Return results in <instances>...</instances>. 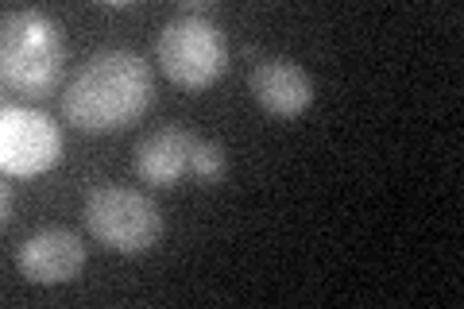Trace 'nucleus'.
Instances as JSON below:
<instances>
[{
  "label": "nucleus",
  "instance_id": "nucleus-1",
  "mask_svg": "<svg viewBox=\"0 0 464 309\" xmlns=\"http://www.w3.org/2000/svg\"><path fill=\"white\" fill-rule=\"evenodd\" d=\"M151 66L132 51H97L63 93V116L82 131H121L151 109Z\"/></svg>",
  "mask_w": 464,
  "mask_h": 309
},
{
  "label": "nucleus",
  "instance_id": "nucleus-2",
  "mask_svg": "<svg viewBox=\"0 0 464 309\" xmlns=\"http://www.w3.org/2000/svg\"><path fill=\"white\" fill-rule=\"evenodd\" d=\"M66 32L43 8H8L0 27V73L5 85L27 97L58 90L66 73Z\"/></svg>",
  "mask_w": 464,
  "mask_h": 309
},
{
  "label": "nucleus",
  "instance_id": "nucleus-3",
  "mask_svg": "<svg viewBox=\"0 0 464 309\" xmlns=\"http://www.w3.org/2000/svg\"><path fill=\"white\" fill-rule=\"evenodd\" d=\"M85 228L121 256L151 252L163 237V213L159 205L132 186H97L82 205Z\"/></svg>",
  "mask_w": 464,
  "mask_h": 309
},
{
  "label": "nucleus",
  "instance_id": "nucleus-4",
  "mask_svg": "<svg viewBox=\"0 0 464 309\" xmlns=\"http://www.w3.org/2000/svg\"><path fill=\"white\" fill-rule=\"evenodd\" d=\"M159 63L182 90H209L228 66V39L209 16H174L159 35Z\"/></svg>",
  "mask_w": 464,
  "mask_h": 309
},
{
  "label": "nucleus",
  "instance_id": "nucleus-5",
  "mask_svg": "<svg viewBox=\"0 0 464 309\" xmlns=\"http://www.w3.org/2000/svg\"><path fill=\"white\" fill-rule=\"evenodd\" d=\"M63 159V131L47 112L27 105L0 109V167L8 179H35Z\"/></svg>",
  "mask_w": 464,
  "mask_h": 309
},
{
  "label": "nucleus",
  "instance_id": "nucleus-6",
  "mask_svg": "<svg viewBox=\"0 0 464 309\" xmlns=\"http://www.w3.org/2000/svg\"><path fill=\"white\" fill-rule=\"evenodd\" d=\"M16 267L27 283H39V286L70 283L85 267V244L70 228H43L20 244Z\"/></svg>",
  "mask_w": 464,
  "mask_h": 309
},
{
  "label": "nucleus",
  "instance_id": "nucleus-7",
  "mask_svg": "<svg viewBox=\"0 0 464 309\" xmlns=\"http://www.w3.org/2000/svg\"><path fill=\"white\" fill-rule=\"evenodd\" d=\"M201 136L190 131L186 124H167L143 136L132 151V170L140 174V182L148 186H179L182 174L190 170V155H194V143Z\"/></svg>",
  "mask_w": 464,
  "mask_h": 309
},
{
  "label": "nucleus",
  "instance_id": "nucleus-8",
  "mask_svg": "<svg viewBox=\"0 0 464 309\" xmlns=\"http://www.w3.org/2000/svg\"><path fill=\"white\" fill-rule=\"evenodd\" d=\"M252 97L275 116H302L314 101V82L295 58H264L252 70Z\"/></svg>",
  "mask_w": 464,
  "mask_h": 309
},
{
  "label": "nucleus",
  "instance_id": "nucleus-9",
  "mask_svg": "<svg viewBox=\"0 0 464 309\" xmlns=\"http://www.w3.org/2000/svg\"><path fill=\"white\" fill-rule=\"evenodd\" d=\"M190 170L198 174L201 182H221L228 174V155L217 140H198L194 143V155H190Z\"/></svg>",
  "mask_w": 464,
  "mask_h": 309
},
{
  "label": "nucleus",
  "instance_id": "nucleus-10",
  "mask_svg": "<svg viewBox=\"0 0 464 309\" xmlns=\"http://www.w3.org/2000/svg\"><path fill=\"white\" fill-rule=\"evenodd\" d=\"M0 220H5V225L12 220V189H5V217H0Z\"/></svg>",
  "mask_w": 464,
  "mask_h": 309
}]
</instances>
